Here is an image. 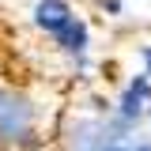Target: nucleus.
Here are the masks:
<instances>
[{"label":"nucleus","instance_id":"nucleus-4","mask_svg":"<svg viewBox=\"0 0 151 151\" xmlns=\"http://www.w3.org/2000/svg\"><path fill=\"white\" fill-rule=\"evenodd\" d=\"M151 94V83H147V76H140V79H132L129 83V91H125V98H121V117L125 121H132V117H140V102Z\"/></svg>","mask_w":151,"mask_h":151},{"label":"nucleus","instance_id":"nucleus-5","mask_svg":"<svg viewBox=\"0 0 151 151\" xmlns=\"http://www.w3.org/2000/svg\"><path fill=\"white\" fill-rule=\"evenodd\" d=\"M144 64H147V76H151V45L144 49Z\"/></svg>","mask_w":151,"mask_h":151},{"label":"nucleus","instance_id":"nucleus-2","mask_svg":"<svg viewBox=\"0 0 151 151\" xmlns=\"http://www.w3.org/2000/svg\"><path fill=\"white\" fill-rule=\"evenodd\" d=\"M68 19H72V8H68L64 0H38V8H34V23L42 27V30L57 34V30H60Z\"/></svg>","mask_w":151,"mask_h":151},{"label":"nucleus","instance_id":"nucleus-6","mask_svg":"<svg viewBox=\"0 0 151 151\" xmlns=\"http://www.w3.org/2000/svg\"><path fill=\"white\" fill-rule=\"evenodd\" d=\"M102 151H129V147H117V144H106Z\"/></svg>","mask_w":151,"mask_h":151},{"label":"nucleus","instance_id":"nucleus-1","mask_svg":"<svg viewBox=\"0 0 151 151\" xmlns=\"http://www.w3.org/2000/svg\"><path fill=\"white\" fill-rule=\"evenodd\" d=\"M34 125V110L23 94L0 87V140H23Z\"/></svg>","mask_w":151,"mask_h":151},{"label":"nucleus","instance_id":"nucleus-3","mask_svg":"<svg viewBox=\"0 0 151 151\" xmlns=\"http://www.w3.org/2000/svg\"><path fill=\"white\" fill-rule=\"evenodd\" d=\"M53 38L64 45V49H68V53H83V49H87V23L72 15V19H68V23H64V27H60Z\"/></svg>","mask_w":151,"mask_h":151}]
</instances>
